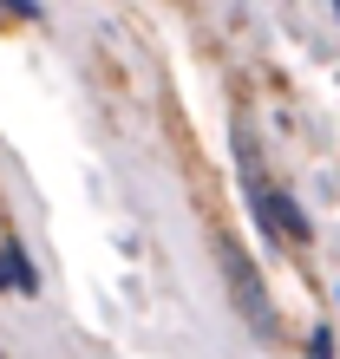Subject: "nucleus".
Masks as SVG:
<instances>
[{
	"label": "nucleus",
	"mask_w": 340,
	"mask_h": 359,
	"mask_svg": "<svg viewBox=\"0 0 340 359\" xmlns=\"http://www.w3.org/2000/svg\"><path fill=\"white\" fill-rule=\"evenodd\" d=\"M0 274H7V287H13V294H39V274H33V262H27V248H20L13 236L0 242Z\"/></svg>",
	"instance_id": "obj_3"
},
{
	"label": "nucleus",
	"mask_w": 340,
	"mask_h": 359,
	"mask_svg": "<svg viewBox=\"0 0 340 359\" xmlns=\"http://www.w3.org/2000/svg\"><path fill=\"white\" fill-rule=\"evenodd\" d=\"M0 13L7 20H39V0H0Z\"/></svg>",
	"instance_id": "obj_5"
},
{
	"label": "nucleus",
	"mask_w": 340,
	"mask_h": 359,
	"mask_svg": "<svg viewBox=\"0 0 340 359\" xmlns=\"http://www.w3.org/2000/svg\"><path fill=\"white\" fill-rule=\"evenodd\" d=\"M301 359H334V333H327V327H314V333H308V353H301Z\"/></svg>",
	"instance_id": "obj_4"
},
{
	"label": "nucleus",
	"mask_w": 340,
	"mask_h": 359,
	"mask_svg": "<svg viewBox=\"0 0 340 359\" xmlns=\"http://www.w3.org/2000/svg\"><path fill=\"white\" fill-rule=\"evenodd\" d=\"M268 229H275V242H288V248H308L314 242V222L301 216V203H294L288 189H275V196H268Z\"/></svg>",
	"instance_id": "obj_2"
},
{
	"label": "nucleus",
	"mask_w": 340,
	"mask_h": 359,
	"mask_svg": "<svg viewBox=\"0 0 340 359\" xmlns=\"http://www.w3.org/2000/svg\"><path fill=\"white\" fill-rule=\"evenodd\" d=\"M334 13H340V0H334Z\"/></svg>",
	"instance_id": "obj_6"
},
{
	"label": "nucleus",
	"mask_w": 340,
	"mask_h": 359,
	"mask_svg": "<svg viewBox=\"0 0 340 359\" xmlns=\"http://www.w3.org/2000/svg\"><path fill=\"white\" fill-rule=\"evenodd\" d=\"M216 268H223V281H229V307L242 313V327L255 333V340H275L282 333V320H275V301H268V287H262V268L249 262V248L229 236H216Z\"/></svg>",
	"instance_id": "obj_1"
}]
</instances>
